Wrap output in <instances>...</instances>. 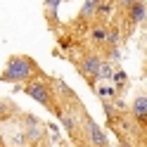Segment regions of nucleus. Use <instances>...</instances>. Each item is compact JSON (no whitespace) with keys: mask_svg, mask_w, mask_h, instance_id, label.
<instances>
[{"mask_svg":"<svg viewBox=\"0 0 147 147\" xmlns=\"http://www.w3.org/2000/svg\"><path fill=\"white\" fill-rule=\"evenodd\" d=\"M40 67L36 64L29 55H14V57L7 59L5 69H3V78L5 83H26L36 76H40Z\"/></svg>","mask_w":147,"mask_h":147,"instance_id":"f257e3e1","label":"nucleus"},{"mask_svg":"<svg viewBox=\"0 0 147 147\" xmlns=\"http://www.w3.org/2000/svg\"><path fill=\"white\" fill-rule=\"evenodd\" d=\"M74 109H76V119H78V128H81V140H83L88 147H107L109 145L107 133L95 123L93 116H88V112L83 109V105L76 102Z\"/></svg>","mask_w":147,"mask_h":147,"instance_id":"f03ea898","label":"nucleus"},{"mask_svg":"<svg viewBox=\"0 0 147 147\" xmlns=\"http://www.w3.org/2000/svg\"><path fill=\"white\" fill-rule=\"evenodd\" d=\"M24 93L29 95L31 100H36L38 105H43L45 109H50V112H55L59 105H57V100H55V95H52V90H50V83H48V78L43 76H36V78H31V81H26L24 83Z\"/></svg>","mask_w":147,"mask_h":147,"instance_id":"7ed1b4c3","label":"nucleus"},{"mask_svg":"<svg viewBox=\"0 0 147 147\" xmlns=\"http://www.w3.org/2000/svg\"><path fill=\"white\" fill-rule=\"evenodd\" d=\"M22 131H24L26 145H31V147L40 145L45 138H48V135H45V123L38 121V119L31 116V114H24V116H22Z\"/></svg>","mask_w":147,"mask_h":147,"instance_id":"20e7f679","label":"nucleus"},{"mask_svg":"<svg viewBox=\"0 0 147 147\" xmlns=\"http://www.w3.org/2000/svg\"><path fill=\"white\" fill-rule=\"evenodd\" d=\"M100 62H102V55H100L97 50H90V52H86V55H81V59H76L78 71L83 74V78H86L93 88H95V74H97V69H100Z\"/></svg>","mask_w":147,"mask_h":147,"instance_id":"39448f33","label":"nucleus"},{"mask_svg":"<svg viewBox=\"0 0 147 147\" xmlns=\"http://www.w3.org/2000/svg\"><path fill=\"white\" fill-rule=\"evenodd\" d=\"M55 114H57L59 123L64 126V131H67L74 140H81V128H78V119H76V114H74V109L71 107H57Z\"/></svg>","mask_w":147,"mask_h":147,"instance_id":"423d86ee","label":"nucleus"},{"mask_svg":"<svg viewBox=\"0 0 147 147\" xmlns=\"http://www.w3.org/2000/svg\"><path fill=\"white\" fill-rule=\"evenodd\" d=\"M107 31H109V24H105V22H90L88 38H90V43H93V48H105Z\"/></svg>","mask_w":147,"mask_h":147,"instance_id":"0eeeda50","label":"nucleus"},{"mask_svg":"<svg viewBox=\"0 0 147 147\" xmlns=\"http://www.w3.org/2000/svg\"><path fill=\"white\" fill-rule=\"evenodd\" d=\"M128 17V22H131V26H138V24H142L147 19V3L145 0H133L131 5H128V10L123 12Z\"/></svg>","mask_w":147,"mask_h":147,"instance_id":"6e6552de","label":"nucleus"},{"mask_svg":"<svg viewBox=\"0 0 147 147\" xmlns=\"http://www.w3.org/2000/svg\"><path fill=\"white\" fill-rule=\"evenodd\" d=\"M128 116H131L135 123H140V126L147 123V95H138V97L133 100Z\"/></svg>","mask_w":147,"mask_h":147,"instance_id":"1a4fd4ad","label":"nucleus"},{"mask_svg":"<svg viewBox=\"0 0 147 147\" xmlns=\"http://www.w3.org/2000/svg\"><path fill=\"white\" fill-rule=\"evenodd\" d=\"M114 14H116V3H114V0H97L93 22H105V24H109V19H112Z\"/></svg>","mask_w":147,"mask_h":147,"instance_id":"9d476101","label":"nucleus"},{"mask_svg":"<svg viewBox=\"0 0 147 147\" xmlns=\"http://www.w3.org/2000/svg\"><path fill=\"white\" fill-rule=\"evenodd\" d=\"M95 5H97V0H83V7H81V12H78V24H81V26H86V24L93 22Z\"/></svg>","mask_w":147,"mask_h":147,"instance_id":"9b49d317","label":"nucleus"},{"mask_svg":"<svg viewBox=\"0 0 147 147\" xmlns=\"http://www.w3.org/2000/svg\"><path fill=\"white\" fill-rule=\"evenodd\" d=\"M109 83L114 86V90H116V95H121L123 90H126V86H128V74L123 71V69H114V74H112V78H109Z\"/></svg>","mask_w":147,"mask_h":147,"instance_id":"f8f14e48","label":"nucleus"},{"mask_svg":"<svg viewBox=\"0 0 147 147\" xmlns=\"http://www.w3.org/2000/svg\"><path fill=\"white\" fill-rule=\"evenodd\" d=\"M114 69H116V67H114L112 62L102 59V62H100V69H97V74H95V83H107V81L112 78Z\"/></svg>","mask_w":147,"mask_h":147,"instance_id":"ddd939ff","label":"nucleus"},{"mask_svg":"<svg viewBox=\"0 0 147 147\" xmlns=\"http://www.w3.org/2000/svg\"><path fill=\"white\" fill-rule=\"evenodd\" d=\"M95 95L102 100V102H107V100H114L116 97V90H114V86L109 83H95Z\"/></svg>","mask_w":147,"mask_h":147,"instance_id":"4468645a","label":"nucleus"},{"mask_svg":"<svg viewBox=\"0 0 147 147\" xmlns=\"http://www.w3.org/2000/svg\"><path fill=\"white\" fill-rule=\"evenodd\" d=\"M102 107H105V116H107V121H109V123H112L114 119H116L119 114H121V112H119V109L114 107V102H112V100H107V102H102Z\"/></svg>","mask_w":147,"mask_h":147,"instance_id":"2eb2a0df","label":"nucleus"},{"mask_svg":"<svg viewBox=\"0 0 147 147\" xmlns=\"http://www.w3.org/2000/svg\"><path fill=\"white\" fill-rule=\"evenodd\" d=\"M0 147H5V133L0 131Z\"/></svg>","mask_w":147,"mask_h":147,"instance_id":"dca6fc26","label":"nucleus"},{"mask_svg":"<svg viewBox=\"0 0 147 147\" xmlns=\"http://www.w3.org/2000/svg\"><path fill=\"white\" fill-rule=\"evenodd\" d=\"M76 147H88V145H86L83 140H76Z\"/></svg>","mask_w":147,"mask_h":147,"instance_id":"f3484780","label":"nucleus"},{"mask_svg":"<svg viewBox=\"0 0 147 147\" xmlns=\"http://www.w3.org/2000/svg\"><path fill=\"white\" fill-rule=\"evenodd\" d=\"M107 147H109V145H107Z\"/></svg>","mask_w":147,"mask_h":147,"instance_id":"a211bd4d","label":"nucleus"}]
</instances>
